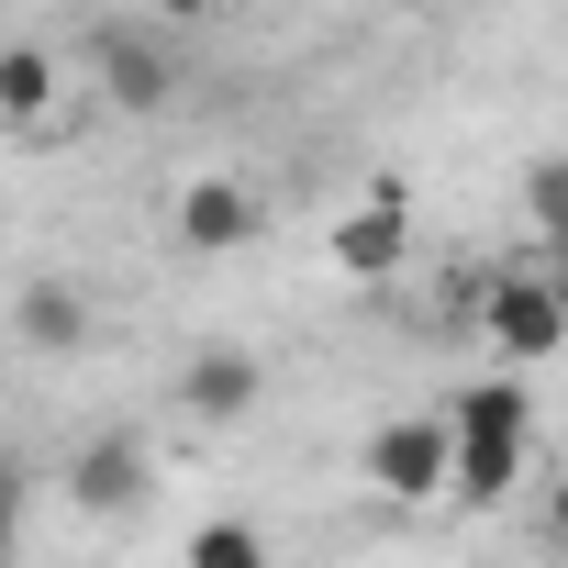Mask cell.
<instances>
[{
    "mask_svg": "<svg viewBox=\"0 0 568 568\" xmlns=\"http://www.w3.org/2000/svg\"><path fill=\"white\" fill-rule=\"evenodd\" d=\"M45 112H57V57H45V45H12V57H0V123L34 145Z\"/></svg>",
    "mask_w": 568,
    "mask_h": 568,
    "instance_id": "obj_10",
    "label": "cell"
},
{
    "mask_svg": "<svg viewBox=\"0 0 568 568\" xmlns=\"http://www.w3.org/2000/svg\"><path fill=\"white\" fill-rule=\"evenodd\" d=\"M145 12H156V23H201V12H212V0H145Z\"/></svg>",
    "mask_w": 568,
    "mask_h": 568,
    "instance_id": "obj_14",
    "label": "cell"
},
{
    "mask_svg": "<svg viewBox=\"0 0 568 568\" xmlns=\"http://www.w3.org/2000/svg\"><path fill=\"white\" fill-rule=\"evenodd\" d=\"M256 402H267V368H256L245 346H212V357L179 368V413H190V424H245Z\"/></svg>",
    "mask_w": 568,
    "mask_h": 568,
    "instance_id": "obj_6",
    "label": "cell"
},
{
    "mask_svg": "<svg viewBox=\"0 0 568 568\" xmlns=\"http://www.w3.org/2000/svg\"><path fill=\"white\" fill-rule=\"evenodd\" d=\"M145 479H156V468H145V446H134V435H90V446L68 457V490H79L90 513H134V501H145Z\"/></svg>",
    "mask_w": 568,
    "mask_h": 568,
    "instance_id": "obj_7",
    "label": "cell"
},
{
    "mask_svg": "<svg viewBox=\"0 0 568 568\" xmlns=\"http://www.w3.org/2000/svg\"><path fill=\"white\" fill-rule=\"evenodd\" d=\"M479 324H490V346L524 368V357H557L568 346V278L546 267H513V278H490V291H479Z\"/></svg>",
    "mask_w": 568,
    "mask_h": 568,
    "instance_id": "obj_3",
    "label": "cell"
},
{
    "mask_svg": "<svg viewBox=\"0 0 568 568\" xmlns=\"http://www.w3.org/2000/svg\"><path fill=\"white\" fill-rule=\"evenodd\" d=\"M23 346L34 357H79L90 346V302H79V278H23Z\"/></svg>",
    "mask_w": 568,
    "mask_h": 568,
    "instance_id": "obj_9",
    "label": "cell"
},
{
    "mask_svg": "<svg viewBox=\"0 0 568 568\" xmlns=\"http://www.w3.org/2000/svg\"><path fill=\"white\" fill-rule=\"evenodd\" d=\"M524 424H535L524 379H468V390H446V435H457V513L513 501V479H524Z\"/></svg>",
    "mask_w": 568,
    "mask_h": 568,
    "instance_id": "obj_1",
    "label": "cell"
},
{
    "mask_svg": "<svg viewBox=\"0 0 568 568\" xmlns=\"http://www.w3.org/2000/svg\"><path fill=\"white\" fill-rule=\"evenodd\" d=\"M90 79L112 90V112H168L179 101V57L156 34H134V23H101L90 34Z\"/></svg>",
    "mask_w": 568,
    "mask_h": 568,
    "instance_id": "obj_4",
    "label": "cell"
},
{
    "mask_svg": "<svg viewBox=\"0 0 568 568\" xmlns=\"http://www.w3.org/2000/svg\"><path fill=\"white\" fill-rule=\"evenodd\" d=\"M357 468H368V490L402 501V513L457 501V435H446V413H390V424L357 446Z\"/></svg>",
    "mask_w": 568,
    "mask_h": 568,
    "instance_id": "obj_2",
    "label": "cell"
},
{
    "mask_svg": "<svg viewBox=\"0 0 568 568\" xmlns=\"http://www.w3.org/2000/svg\"><path fill=\"white\" fill-rule=\"evenodd\" d=\"M524 223L546 234V256H568V156H535L524 168Z\"/></svg>",
    "mask_w": 568,
    "mask_h": 568,
    "instance_id": "obj_11",
    "label": "cell"
},
{
    "mask_svg": "<svg viewBox=\"0 0 568 568\" xmlns=\"http://www.w3.org/2000/svg\"><path fill=\"white\" fill-rule=\"evenodd\" d=\"M546 557H557V568H568V479H557V490H546Z\"/></svg>",
    "mask_w": 568,
    "mask_h": 568,
    "instance_id": "obj_13",
    "label": "cell"
},
{
    "mask_svg": "<svg viewBox=\"0 0 568 568\" xmlns=\"http://www.w3.org/2000/svg\"><path fill=\"white\" fill-rule=\"evenodd\" d=\"M168 223H179V245H190V256H234L245 234H267V201H256L245 179H190Z\"/></svg>",
    "mask_w": 568,
    "mask_h": 568,
    "instance_id": "obj_5",
    "label": "cell"
},
{
    "mask_svg": "<svg viewBox=\"0 0 568 568\" xmlns=\"http://www.w3.org/2000/svg\"><path fill=\"white\" fill-rule=\"evenodd\" d=\"M402 245H413V223H402V201L379 190V201H357L346 223H335V267L346 278H390L402 267Z\"/></svg>",
    "mask_w": 568,
    "mask_h": 568,
    "instance_id": "obj_8",
    "label": "cell"
},
{
    "mask_svg": "<svg viewBox=\"0 0 568 568\" xmlns=\"http://www.w3.org/2000/svg\"><path fill=\"white\" fill-rule=\"evenodd\" d=\"M179 568H267V535H256V524H201Z\"/></svg>",
    "mask_w": 568,
    "mask_h": 568,
    "instance_id": "obj_12",
    "label": "cell"
}]
</instances>
